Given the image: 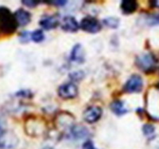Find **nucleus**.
Masks as SVG:
<instances>
[{
    "mask_svg": "<svg viewBox=\"0 0 159 149\" xmlns=\"http://www.w3.org/2000/svg\"><path fill=\"white\" fill-rule=\"evenodd\" d=\"M18 139L12 132L3 130L0 133V148L11 149L18 145Z\"/></svg>",
    "mask_w": 159,
    "mask_h": 149,
    "instance_id": "f257e3e1",
    "label": "nucleus"
},
{
    "mask_svg": "<svg viewBox=\"0 0 159 149\" xmlns=\"http://www.w3.org/2000/svg\"><path fill=\"white\" fill-rule=\"evenodd\" d=\"M143 80L139 75H133L126 82L124 90L127 93H135L140 92L143 89Z\"/></svg>",
    "mask_w": 159,
    "mask_h": 149,
    "instance_id": "f03ea898",
    "label": "nucleus"
},
{
    "mask_svg": "<svg viewBox=\"0 0 159 149\" xmlns=\"http://www.w3.org/2000/svg\"><path fill=\"white\" fill-rule=\"evenodd\" d=\"M136 63L137 66L143 71H150L154 68L156 61L152 54L144 53L138 56Z\"/></svg>",
    "mask_w": 159,
    "mask_h": 149,
    "instance_id": "7ed1b4c3",
    "label": "nucleus"
},
{
    "mask_svg": "<svg viewBox=\"0 0 159 149\" xmlns=\"http://www.w3.org/2000/svg\"><path fill=\"white\" fill-rule=\"evenodd\" d=\"M80 26L84 31L90 33H96L101 29V25L99 21L93 17H86L83 18Z\"/></svg>",
    "mask_w": 159,
    "mask_h": 149,
    "instance_id": "20e7f679",
    "label": "nucleus"
},
{
    "mask_svg": "<svg viewBox=\"0 0 159 149\" xmlns=\"http://www.w3.org/2000/svg\"><path fill=\"white\" fill-rule=\"evenodd\" d=\"M58 94L64 99H74L78 94V88L74 83H65L58 89Z\"/></svg>",
    "mask_w": 159,
    "mask_h": 149,
    "instance_id": "39448f33",
    "label": "nucleus"
},
{
    "mask_svg": "<svg viewBox=\"0 0 159 149\" xmlns=\"http://www.w3.org/2000/svg\"><path fill=\"white\" fill-rule=\"evenodd\" d=\"M102 113L103 112H102L100 107L95 106H90V107L87 108L84 112V119L86 122L92 124L99 120L102 116Z\"/></svg>",
    "mask_w": 159,
    "mask_h": 149,
    "instance_id": "423d86ee",
    "label": "nucleus"
},
{
    "mask_svg": "<svg viewBox=\"0 0 159 149\" xmlns=\"http://www.w3.org/2000/svg\"><path fill=\"white\" fill-rule=\"evenodd\" d=\"M61 26L66 32L73 33L78 30L80 25L73 17L67 16L62 19L61 22Z\"/></svg>",
    "mask_w": 159,
    "mask_h": 149,
    "instance_id": "0eeeda50",
    "label": "nucleus"
},
{
    "mask_svg": "<svg viewBox=\"0 0 159 149\" xmlns=\"http://www.w3.org/2000/svg\"><path fill=\"white\" fill-rule=\"evenodd\" d=\"M18 25L16 20L13 15L8 19L5 20L2 23H0V31L6 34H11L16 30Z\"/></svg>",
    "mask_w": 159,
    "mask_h": 149,
    "instance_id": "6e6552de",
    "label": "nucleus"
},
{
    "mask_svg": "<svg viewBox=\"0 0 159 149\" xmlns=\"http://www.w3.org/2000/svg\"><path fill=\"white\" fill-rule=\"evenodd\" d=\"M71 133L72 137L76 140H83L89 136V131L87 128L81 125H73L71 128Z\"/></svg>",
    "mask_w": 159,
    "mask_h": 149,
    "instance_id": "1a4fd4ad",
    "label": "nucleus"
},
{
    "mask_svg": "<svg viewBox=\"0 0 159 149\" xmlns=\"http://www.w3.org/2000/svg\"><path fill=\"white\" fill-rule=\"evenodd\" d=\"M18 25H25L30 22L31 16L28 11L24 9H18L14 15Z\"/></svg>",
    "mask_w": 159,
    "mask_h": 149,
    "instance_id": "9d476101",
    "label": "nucleus"
},
{
    "mask_svg": "<svg viewBox=\"0 0 159 149\" xmlns=\"http://www.w3.org/2000/svg\"><path fill=\"white\" fill-rule=\"evenodd\" d=\"M71 59L76 63H83L84 61V51L80 44L75 45L71 52Z\"/></svg>",
    "mask_w": 159,
    "mask_h": 149,
    "instance_id": "9b49d317",
    "label": "nucleus"
},
{
    "mask_svg": "<svg viewBox=\"0 0 159 149\" xmlns=\"http://www.w3.org/2000/svg\"><path fill=\"white\" fill-rule=\"evenodd\" d=\"M58 19L55 16H46L40 21V25L45 29H52L57 26Z\"/></svg>",
    "mask_w": 159,
    "mask_h": 149,
    "instance_id": "f8f14e48",
    "label": "nucleus"
},
{
    "mask_svg": "<svg viewBox=\"0 0 159 149\" xmlns=\"http://www.w3.org/2000/svg\"><path fill=\"white\" fill-rule=\"evenodd\" d=\"M138 4L134 0H126L121 2V9L124 14L130 15L137 10Z\"/></svg>",
    "mask_w": 159,
    "mask_h": 149,
    "instance_id": "ddd939ff",
    "label": "nucleus"
},
{
    "mask_svg": "<svg viewBox=\"0 0 159 149\" xmlns=\"http://www.w3.org/2000/svg\"><path fill=\"white\" fill-rule=\"evenodd\" d=\"M111 110L116 115L121 116L127 113V110L121 101H115L111 104Z\"/></svg>",
    "mask_w": 159,
    "mask_h": 149,
    "instance_id": "4468645a",
    "label": "nucleus"
},
{
    "mask_svg": "<svg viewBox=\"0 0 159 149\" xmlns=\"http://www.w3.org/2000/svg\"><path fill=\"white\" fill-rule=\"evenodd\" d=\"M103 24L109 28L116 29L119 26V20L114 17H109V18H106L103 19Z\"/></svg>",
    "mask_w": 159,
    "mask_h": 149,
    "instance_id": "2eb2a0df",
    "label": "nucleus"
},
{
    "mask_svg": "<svg viewBox=\"0 0 159 149\" xmlns=\"http://www.w3.org/2000/svg\"><path fill=\"white\" fill-rule=\"evenodd\" d=\"M30 38L33 42L38 43V42H41L43 41L45 36H44V33L42 30L37 29V30L34 31L32 33H30Z\"/></svg>",
    "mask_w": 159,
    "mask_h": 149,
    "instance_id": "dca6fc26",
    "label": "nucleus"
},
{
    "mask_svg": "<svg viewBox=\"0 0 159 149\" xmlns=\"http://www.w3.org/2000/svg\"><path fill=\"white\" fill-rule=\"evenodd\" d=\"M11 11L5 7H0V23L12 17Z\"/></svg>",
    "mask_w": 159,
    "mask_h": 149,
    "instance_id": "f3484780",
    "label": "nucleus"
},
{
    "mask_svg": "<svg viewBox=\"0 0 159 149\" xmlns=\"http://www.w3.org/2000/svg\"><path fill=\"white\" fill-rule=\"evenodd\" d=\"M143 131L146 136H151L154 133V127L151 125H145L143 128Z\"/></svg>",
    "mask_w": 159,
    "mask_h": 149,
    "instance_id": "a211bd4d",
    "label": "nucleus"
},
{
    "mask_svg": "<svg viewBox=\"0 0 159 149\" xmlns=\"http://www.w3.org/2000/svg\"><path fill=\"white\" fill-rule=\"evenodd\" d=\"M30 37V33H29L26 31H24L23 33H21L20 35V40H21V42H27L29 41V38Z\"/></svg>",
    "mask_w": 159,
    "mask_h": 149,
    "instance_id": "6ab92c4d",
    "label": "nucleus"
},
{
    "mask_svg": "<svg viewBox=\"0 0 159 149\" xmlns=\"http://www.w3.org/2000/svg\"><path fill=\"white\" fill-rule=\"evenodd\" d=\"M83 149H97V148L95 147L94 144H93L92 141L88 140V141L85 142L84 144Z\"/></svg>",
    "mask_w": 159,
    "mask_h": 149,
    "instance_id": "aec40b11",
    "label": "nucleus"
},
{
    "mask_svg": "<svg viewBox=\"0 0 159 149\" xmlns=\"http://www.w3.org/2000/svg\"><path fill=\"white\" fill-rule=\"evenodd\" d=\"M22 4H24V5L27 6V7H36L37 5H38V2H34V1H30V0H29V1H22Z\"/></svg>",
    "mask_w": 159,
    "mask_h": 149,
    "instance_id": "412c9836",
    "label": "nucleus"
},
{
    "mask_svg": "<svg viewBox=\"0 0 159 149\" xmlns=\"http://www.w3.org/2000/svg\"><path fill=\"white\" fill-rule=\"evenodd\" d=\"M5 126H6L5 121H4V120L2 118V117H0V133L6 129Z\"/></svg>",
    "mask_w": 159,
    "mask_h": 149,
    "instance_id": "4be33fe9",
    "label": "nucleus"
},
{
    "mask_svg": "<svg viewBox=\"0 0 159 149\" xmlns=\"http://www.w3.org/2000/svg\"><path fill=\"white\" fill-rule=\"evenodd\" d=\"M150 3L153 6V7H159V0H154Z\"/></svg>",
    "mask_w": 159,
    "mask_h": 149,
    "instance_id": "5701e85b",
    "label": "nucleus"
},
{
    "mask_svg": "<svg viewBox=\"0 0 159 149\" xmlns=\"http://www.w3.org/2000/svg\"><path fill=\"white\" fill-rule=\"evenodd\" d=\"M52 3L56 4V5H58V6H62V5H65V4L66 3V2H65V1H57V2H53Z\"/></svg>",
    "mask_w": 159,
    "mask_h": 149,
    "instance_id": "b1692460",
    "label": "nucleus"
},
{
    "mask_svg": "<svg viewBox=\"0 0 159 149\" xmlns=\"http://www.w3.org/2000/svg\"><path fill=\"white\" fill-rule=\"evenodd\" d=\"M43 149H54V148H52V147H44Z\"/></svg>",
    "mask_w": 159,
    "mask_h": 149,
    "instance_id": "393cba45",
    "label": "nucleus"
}]
</instances>
